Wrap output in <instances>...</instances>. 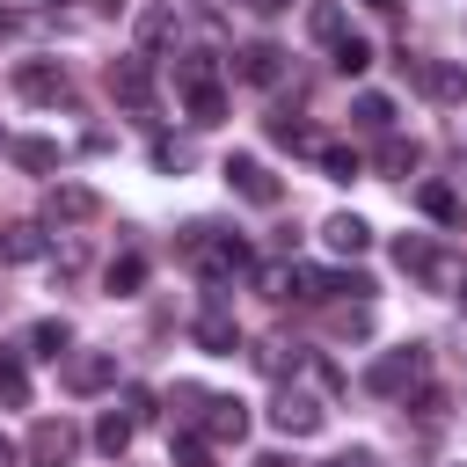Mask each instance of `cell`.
<instances>
[{
	"mask_svg": "<svg viewBox=\"0 0 467 467\" xmlns=\"http://www.w3.org/2000/svg\"><path fill=\"white\" fill-rule=\"evenodd\" d=\"M416 387H431V350H423V343L379 350V358L365 365V394H379V401H409Z\"/></svg>",
	"mask_w": 467,
	"mask_h": 467,
	"instance_id": "obj_1",
	"label": "cell"
},
{
	"mask_svg": "<svg viewBox=\"0 0 467 467\" xmlns=\"http://www.w3.org/2000/svg\"><path fill=\"white\" fill-rule=\"evenodd\" d=\"M175 401H182V416H190L204 438H248V401H234V394H197V387H175Z\"/></svg>",
	"mask_w": 467,
	"mask_h": 467,
	"instance_id": "obj_2",
	"label": "cell"
},
{
	"mask_svg": "<svg viewBox=\"0 0 467 467\" xmlns=\"http://www.w3.org/2000/svg\"><path fill=\"white\" fill-rule=\"evenodd\" d=\"M73 452H80V431H73L66 416L29 423V438H22V460H29V467H73Z\"/></svg>",
	"mask_w": 467,
	"mask_h": 467,
	"instance_id": "obj_3",
	"label": "cell"
},
{
	"mask_svg": "<svg viewBox=\"0 0 467 467\" xmlns=\"http://www.w3.org/2000/svg\"><path fill=\"white\" fill-rule=\"evenodd\" d=\"M401 66H409V80H416L431 102H467V66H460V58H409V51H401Z\"/></svg>",
	"mask_w": 467,
	"mask_h": 467,
	"instance_id": "obj_4",
	"label": "cell"
},
{
	"mask_svg": "<svg viewBox=\"0 0 467 467\" xmlns=\"http://www.w3.org/2000/svg\"><path fill=\"white\" fill-rule=\"evenodd\" d=\"M219 175H226V190H234V197H248V204H277V197H285V190H277V175H270L255 153H226V168H219Z\"/></svg>",
	"mask_w": 467,
	"mask_h": 467,
	"instance_id": "obj_5",
	"label": "cell"
},
{
	"mask_svg": "<svg viewBox=\"0 0 467 467\" xmlns=\"http://www.w3.org/2000/svg\"><path fill=\"white\" fill-rule=\"evenodd\" d=\"M270 423H277L285 438H314V431L328 423V409H321L314 394H299V387H285V394L270 401Z\"/></svg>",
	"mask_w": 467,
	"mask_h": 467,
	"instance_id": "obj_6",
	"label": "cell"
},
{
	"mask_svg": "<svg viewBox=\"0 0 467 467\" xmlns=\"http://www.w3.org/2000/svg\"><path fill=\"white\" fill-rule=\"evenodd\" d=\"M15 95L22 102H66V66L58 58H22L15 66Z\"/></svg>",
	"mask_w": 467,
	"mask_h": 467,
	"instance_id": "obj_7",
	"label": "cell"
},
{
	"mask_svg": "<svg viewBox=\"0 0 467 467\" xmlns=\"http://www.w3.org/2000/svg\"><path fill=\"white\" fill-rule=\"evenodd\" d=\"M95 212H102V197L88 182H51V197H44V219L51 226H88Z\"/></svg>",
	"mask_w": 467,
	"mask_h": 467,
	"instance_id": "obj_8",
	"label": "cell"
},
{
	"mask_svg": "<svg viewBox=\"0 0 467 467\" xmlns=\"http://www.w3.org/2000/svg\"><path fill=\"white\" fill-rule=\"evenodd\" d=\"M146 66H153V58H139V51L109 66V95H117L124 109H153V73H146Z\"/></svg>",
	"mask_w": 467,
	"mask_h": 467,
	"instance_id": "obj_9",
	"label": "cell"
},
{
	"mask_svg": "<svg viewBox=\"0 0 467 467\" xmlns=\"http://www.w3.org/2000/svg\"><path fill=\"white\" fill-rule=\"evenodd\" d=\"M190 343H197L204 358H234V350H241V328H234L226 306H204V314L190 321Z\"/></svg>",
	"mask_w": 467,
	"mask_h": 467,
	"instance_id": "obj_10",
	"label": "cell"
},
{
	"mask_svg": "<svg viewBox=\"0 0 467 467\" xmlns=\"http://www.w3.org/2000/svg\"><path fill=\"white\" fill-rule=\"evenodd\" d=\"M66 387L73 394H109L117 387V358L109 350H73L66 358Z\"/></svg>",
	"mask_w": 467,
	"mask_h": 467,
	"instance_id": "obj_11",
	"label": "cell"
},
{
	"mask_svg": "<svg viewBox=\"0 0 467 467\" xmlns=\"http://www.w3.org/2000/svg\"><path fill=\"white\" fill-rule=\"evenodd\" d=\"M321 241H328L336 255H365V248H372V226H365L358 212H328V219H321Z\"/></svg>",
	"mask_w": 467,
	"mask_h": 467,
	"instance_id": "obj_12",
	"label": "cell"
},
{
	"mask_svg": "<svg viewBox=\"0 0 467 467\" xmlns=\"http://www.w3.org/2000/svg\"><path fill=\"white\" fill-rule=\"evenodd\" d=\"M175 51V7H139V58Z\"/></svg>",
	"mask_w": 467,
	"mask_h": 467,
	"instance_id": "obj_13",
	"label": "cell"
},
{
	"mask_svg": "<svg viewBox=\"0 0 467 467\" xmlns=\"http://www.w3.org/2000/svg\"><path fill=\"white\" fill-rule=\"evenodd\" d=\"M241 80H248V88H277V80H285V51H277V44H248V51H241Z\"/></svg>",
	"mask_w": 467,
	"mask_h": 467,
	"instance_id": "obj_14",
	"label": "cell"
},
{
	"mask_svg": "<svg viewBox=\"0 0 467 467\" xmlns=\"http://www.w3.org/2000/svg\"><path fill=\"white\" fill-rule=\"evenodd\" d=\"M22 358H73V328L51 314V321H36L29 328V343H22Z\"/></svg>",
	"mask_w": 467,
	"mask_h": 467,
	"instance_id": "obj_15",
	"label": "cell"
},
{
	"mask_svg": "<svg viewBox=\"0 0 467 467\" xmlns=\"http://www.w3.org/2000/svg\"><path fill=\"white\" fill-rule=\"evenodd\" d=\"M131 431H139V423H131V416H117V409H109V416H95V452L124 467V445H131Z\"/></svg>",
	"mask_w": 467,
	"mask_h": 467,
	"instance_id": "obj_16",
	"label": "cell"
},
{
	"mask_svg": "<svg viewBox=\"0 0 467 467\" xmlns=\"http://www.w3.org/2000/svg\"><path fill=\"white\" fill-rule=\"evenodd\" d=\"M36 255H44V226H29V219H22V226H7V234H0V263H36Z\"/></svg>",
	"mask_w": 467,
	"mask_h": 467,
	"instance_id": "obj_17",
	"label": "cell"
},
{
	"mask_svg": "<svg viewBox=\"0 0 467 467\" xmlns=\"http://www.w3.org/2000/svg\"><path fill=\"white\" fill-rule=\"evenodd\" d=\"M102 285H109V292H117V299H131V292H139V285H146V255H139V248H124V255H117V263H109V270H102Z\"/></svg>",
	"mask_w": 467,
	"mask_h": 467,
	"instance_id": "obj_18",
	"label": "cell"
},
{
	"mask_svg": "<svg viewBox=\"0 0 467 467\" xmlns=\"http://www.w3.org/2000/svg\"><path fill=\"white\" fill-rule=\"evenodd\" d=\"M212 460V438L197 431V423H182L175 438H168V467H204Z\"/></svg>",
	"mask_w": 467,
	"mask_h": 467,
	"instance_id": "obj_19",
	"label": "cell"
},
{
	"mask_svg": "<svg viewBox=\"0 0 467 467\" xmlns=\"http://www.w3.org/2000/svg\"><path fill=\"white\" fill-rule=\"evenodd\" d=\"M0 409H29V372H22V350H0Z\"/></svg>",
	"mask_w": 467,
	"mask_h": 467,
	"instance_id": "obj_20",
	"label": "cell"
},
{
	"mask_svg": "<svg viewBox=\"0 0 467 467\" xmlns=\"http://www.w3.org/2000/svg\"><path fill=\"white\" fill-rule=\"evenodd\" d=\"M328 58H336V73H343V80H358V73H365V66H372V44H365V36H350V29H343V36H336V44H328Z\"/></svg>",
	"mask_w": 467,
	"mask_h": 467,
	"instance_id": "obj_21",
	"label": "cell"
},
{
	"mask_svg": "<svg viewBox=\"0 0 467 467\" xmlns=\"http://www.w3.org/2000/svg\"><path fill=\"white\" fill-rule=\"evenodd\" d=\"M182 102H190V124H219V117H226V88H219V80L182 88Z\"/></svg>",
	"mask_w": 467,
	"mask_h": 467,
	"instance_id": "obj_22",
	"label": "cell"
},
{
	"mask_svg": "<svg viewBox=\"0 0 467 467\" xmlns=\"http://www.w3.org/2000/svg\"><path fill=\"white\" fill-rule=\"evenodd\" d=\"M7 153H15V168H29V175H51V168H58V146H51V139H7Z\"/></svg>",
	"mask_w": 467,
	"mask_h": 467,
	"instance_id": "obj_23",
	"label": "cell"
},
{
	"mask_svg": "<svg viewBox=\"0 0 467 467\" xmlns=\"http://www.w3.org/2000/svg\"><path fill=\"white\" fill-rule=\"evenodd\" d=\"M350 117H358V131H379V139L394 131V102H387V95H358Z\"/></svg>",
	"mask_w": 467,
	"mask_h": 467,
	"instance_id": "obj_24",
	"label": "cell"
},
{
	"mask_svg": "<svg viewBox=\"0 0 467 467\" xmlns=\"http://www.w3.org/2000/svg\"><path fill=\"white\" fill-rule=\"evenodd\" d=\"M292 299H336V270H314V263H292Z\"/></svg>",
	"mask_w": 467,
	"mask_h": 467,
	"instance_id": "obj_25",
	"label": "cell"
},
{
	"mask_svg": "<svg viewBox=\"0 0 467 467\" xmlns=\"http://www.w3.org/2000/svg\"><path fill=\"white\" fill-rule=\"evenodd\" d=\"M306 36H314V44H336V36H343V7H336V0H314V7H306Z\"/></svg>",
	"mask_w": 467,
	"mask_h": 467,
	"instance_id": "obj_26",
	"label": "cell"
},
{
	"mask_svg": "<svg viewBox=\"0 0 467 467\" xmlns=\"http://www.w3.org/2000/svg\"><path fill=\"white\" fill-rule=\"evenodd\" d=\"M314 161H321V175H336V182H350V175L365 168V161H358L350 146H336V139H321V153H314Z\"/></svg>",
	"mask_w": 467,
	"mask_h": 467,
	"instance_id": "obj_27",
	"label": "cell"
},
{
	"mask_svg": "<svg viewBox=\"0 0 467 467\" xmlns=\"http://www.w3.org/2000/svg\"><path fill=\"white\" fill-rule=\"evenodd\" d=\"M379 168H387V175H409V168H416V139L387 131V139H379Z\"/></svg>",
	"mask_w": 467,
	"mask_h": 467,
	"instance_id": "obj_28",
	"label": "cell"
},
{
	"mask_svg": "<svg viewBox=\"0 0 467 467\" xmlns=\"http://www.w3.org/2000/svg\"><path fill=\"white\" fill-rule=\"evenodd\" d=\"M416 204H423V212H431L438 226H452V219H460V197H452L445 182H423V190H416Z\"/></svg>",
	"mask_w": 467,
	"mask_h": 467,
	"instance_id": "obj_29",
	"label": "cell"
},
{
	"mask_svg": "<svg viewBox=\"0 0 467 467\" xmlns=\"http://www.w3.org/2000/svg\"><path fill=\"white\" fill-rule=\"evenodd\" d=\"M394 263H401V270H416V277H431L438 248H431V241H416V234H401V241H394Z\"/></svg>",
	"mask_w": 467,
	"mask_h": 467,
	"instance_id": "obj_30",
	"label": "cell"
},
{
	"mask_svg": "<svg viewBox=\"0 0 467 467\" xmlns=\"http://www.w3.org/2000/svg\"><path fill=\"white\" fill-rule=\"evenodd\" d=\"M255 365L270 379H285V372H299V343H255Z\"/></svg>",
	"mask_w": 467,
	"mask_h": 467,
	"instance_id": "obj_31",
	"label": "cell"
},
{
	"mask_svg": "<svg viewBox=\"0 0 467 467\" xmlns=\"http://www.w3.org/2000/svg\"><path fill=\"white\" fill-rule=\"evenodd\" d=\"M175 80H182V88H204V80H212V51H182Z\"/></svg>",
	"mask_w": 467,
	"mask_h": 467,
	"instance_id": "obj_32",
	"label": "cell"
},
{
	"mask_svg": "<svg viewBox=\"0 0 467 467\" xmlns=\"http://www.w3.org/2000/svg\"><path fill=\"white\" fill-rule=\"evenodd\" d=\"M255 285H263L270 299H292V263H263V270H255Z\"/></svg>",
	"mask_w": 467,
	"mask_h": 467,
	"instance_id": "obj_33",
	"label": "cell"
},
{
	"mask_svg": "<svg viewBox=\"0 0 467 467\" xmlns=\"http://www.w3.org/2000/svg\"><path fill=\"white\" fill-rule=\"evenodd\" d=\"M124 416H131V423H153V416H161L153 387H124Z\"/></svg>",
	"mask_w": 467,
	"mask_h": 467,
	"instance_id": "obj_34",
	"label": "cell"
},
{
	"mask_svg": "<svg viewBox=\"0 0 467 467\" xmlns=\"http://www.w3.org/2000/svg\"><path fill=\"white\" fill-rule=\"evenodd\" d=\"M336 292H350V299H372V277H365V270H336Z\"/></svg>",
	"mask_w": 467,
	"mask_h": 467,
	"instance_id": "obj_35",
	"label": "cell"
},
{
	"mask_svg": "<svg viewBox=\"0 0 467 467\" xmlns=\"http://www.w3.org/2000/svg\"><path fill=\"white\" fill-rule=\"evenodd\" d=\"M153 161H161V168H182V161H190V146H175V139H161V146H153Z\"/></svg>",
	"mask_w": 467,
	"mask_h": 467,
	"instance_id": "obj_36",
	"label": "cell"
},
{
	"mask_svg": "<svg viewBox=\"0 0 467 467\" xmlns=\"http://www.w3.org/2000/svg\"><path fill=\"white\" fill-rule=\"evenodd\" d=\"M15 460H22V445H15V438H0V467H15Z\"/></svg>",
	"mask_w": 467,
	"mask_h": 467,
	"instance_id": "obj_37",
	"label": "cell"
},
{
	"mask_svg": "<svg viewBox=\"0 0 467 467\" xmlns=\"http://www.w3.org/2000/svg\"><path fill=\"white\" fill-rule=\"evenodd\" d=\"M255 467H292V460H285V452H263V460H255Z\"/></svg>",
	"mask_w": 467,
	"mask_h": 467,
	"instance_id": "obj_38",
	"label": "cell"
},
{
	"mask_svg": "<svg viewBox=\"0 0 467 467\" xmlns=\"http://www.w3.org/2000/svg\"><path fill=\"white\" fill-rule=\"evenodd\" d=\"M95 7H102V15H117V7H124V0H95Z\"/></svg>",
	"mask_w": 467,
	"mask_h": 467,
	"instance_id": "obj_39",
	"label": "cell"
},
{
	"mask_svg": "<svg viewBox=\"0 0 467 467\" xmlns=\"http://www.w3.org/2000/svg\"><path fill=\"white\" fill-rule=\"evenodd\" d=\"M7 29H15V15H0V36H7Z\"/></svg>",
	"mask_w": 467,
	"mask_h": 467,
	"instance_id": "obj_40",
	"label": "cell"
},
{
	"mask_svg": "<svg viewBox=\"0 0 467 467\" xmlns=\"http://www.w3.org/2000/svg\"><path fill=\"white\" fill-rule=\"evenodd\" d=\"M372 7H394V0H372Z\"/></svg>",
	"mask_w": 467,
	"mask_h": 467,
	"instance_id": "obj_41",
	"label": "cell"
},
{
	"mask_svg": "<svg viewBox=\"0 0 467 467\" xmlns=\"http://www.w3.org/2000/svg\"><path fill=\"white\" fill-rule=\"evenodd\" d=\"M460 306H467V285H460Z\"/></svg>",
	"mask_w": 467,
	"mask_h": 467,
	"instance_id": "obj_42",
	"label": "cell"
},
{
	"mask_svg": "<svg viewBox=\"0 0 467 467\" xmlns=\"http://www.w3.org/2000/svg\"><path fill=\"white\" fill-rule=\"evenodd\" d=\"M328 467H343V460H328Z\"/></svg>",
	"mask_w": 467,
	"mask_h": 467,
	"instance_id": "obj_43",
	"label": "cell"
},
{
	"mask_svg": "<svg viewBox=\"0 0 467 467\" xmlns=\"http://www.w3.org/2000/svg\"><path fill=\"white\" fill-rule=\"evenodd\" d=\"M51 7H58V0H51Z\"/></svg>",
	"mask_w": 467,
	"mask_h": 467,
	"instance_id": "obj_44",
	"label": "cell"
}]
</instances>
